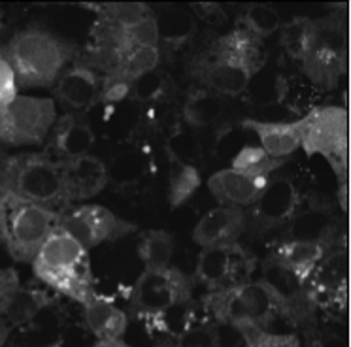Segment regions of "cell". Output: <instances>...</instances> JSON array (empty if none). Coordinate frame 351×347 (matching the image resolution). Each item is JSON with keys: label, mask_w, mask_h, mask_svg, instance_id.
<instances>
[{"label": "cell", "mask_w": 351, "mask_h": 347, "mask_svg": "<svg viewBox=\"0 0 351 347\" xmlns=\"http://www.w3.org/2000/svg\"><path fill=\"white\" fill-rule=\"evenodd\" d=\"M34 276L72 300L85 304L93 298V272L89 251L57 226L32 261Z\"/></svg>", "instance_id": "obj_1"}, {"label": "cell", "mask_w": 351, "mask_h": 347, "mask_svg": "<svg viewBox=\"0 0 351 347\" xmlns=\"http://www.w3.org/2000/svg\"><path fill=\"white\" fill-rule=\"evenodd\" d=\"M61 213L0 187V241L12 259L31 263L59 226Z\"/></svg>", "instance_id": "obj_3"}, {"label": "cell", "mask_w": 351, "mask_h": 347, "mask_svg": "<svg viewBox=\"0 0 351 347\" xmlns=\"http://www.w3.org/2000/svg\"><path fill=\"white\" fill-rule=\"evenodd\" d=\"M57 121L51 98L21 97L0 113V142L8 145H38Z\"/></svg>", "instance_id": "obj_9"}, {"label": "cell", "mask_w": 351, "mask_h": 347, "mask_svg": "<svg viewBox=\"0 0 351 347\" xmlns=\"http://www.w3.org/2000/svg\"><path fill=\"white\" fill-rule=\"evenodd\" d=\"M321 93L323 91L317 89L306 75H285L278 82L280 104L285 106L293 113L302 115V117L317 108L321 100Z\"/></svg>", "instance_id": "obj_25"}, {"label": "cell", "mask_w": 351, "mask_h": 347, "mask_svg": "<svg viewBox=\"0 0 351 347\" xmlns=\"http://www.w3.org/2000/svg\"><path fill=\"white\" fill-rule=\"evenodd\" d=\"M159 47H132L125 53L117 75L132 83L138 77L153 72L159 64Z\"/></svg>", "instance_id": "obj_31"}, {"label": "cell", "mask_w": 351, "mask_h": 347, "mask_svg": "<svg viewBox=\"0 0 351 347\" xmlns=\"http://www.w3.org/2000/svg\"><path fill=\"white\" fill-rule=\"evenodd\" d=\"M310 304L325 311L343 313L350 300V253L346 248H328L304 281Z\"/></svg>", "instance_id": "obj_10"}, {"label": "cell", "mask_w": 351, "mask_h": 347, "mask_svg": "<svg viewBox=\"0 0 351 347\" xmlns=\"http://www.w3.org/2000/svg\"><path fill=\"white\" fill-rule=\"evenodd\" d=\"M310 23H312V19H293L283 27L282 45L291 59H302L306 42H308V32H310Z\"/></svg>", "instance_id": "obj_37"}, {"label": "cell", "mask_w": 351, "mask_h": 347, "mask_svg": "<svg viewBox=\"0 0 351 347\" xmlns=\"http://www.w3.org/2000/svg\"><path fill=\"white\" fill-rule=\"evenodd\" d=\"M159 347H178V346H176V344H162V346Z\"/></svg>", "instance_id": "obj_49"}, {"label": "cell", "mask_w": 351, "mask_h": 347, "mask_svg": "<svg viewBox=\"0 0 351 347\" xmlns=\"http://www.w3.org/2000/svg\"><path fill=\"white\" fill-rule=\"evenodd\" d=\"M172 160H174V172H172V183H170V202L178 206L185 202L195 193V189H199L200 176L197 168L189 163H182L174 157Z\"/></svg>", "instance_id": "obj_33"}, {"label": "cell", "mask_w": 351, "mask_h": 347, "mask_svg": "<svg viewBox=\"0 0 351 347\" xmlns=\"http://www.w3.org/2000/svg\"><path fill=\"white\" fill-rule=\"evenodd\" d=\"M61 168L62 181L70 204L76 200H87L99 195L108 183V166L100 158L85 155L70 160H57Z\"/></svg>", "instance_id": "obj_17"}, {"label": "cell", "mask_w": 351, "mask_h": 347, "mask_svg": "<svg viewBox=\"0 0 351 347\" xmlns=\"http://www.w3.org/2000/svg\"><path fill=\"white\" fill-rule=\"evenodd\" d=\"M245 228V213L242 208L234 206H219L215 210H210L200 219L195 230L193 240L202 248H214V246H225L234 243L240 238V234Z\"/></svg>", "instance_id": "obj_19"}, {"label": "cell", "mask_w": 351, "mask_h": 347, "mask_svg": "<svg viewBox=\"0 0 351 347\" xmlns=\"http://www.w3.org/2000/svg\"><path fill=\"white\" fill-rule=\"evenodd\" d=\"M155 328H159L160 332H165L172 338H182L185 332L191 328L193 324L197 323L195 319V304L191 300L180 302V304H174L172 308L165 309L162 313L155 315L153 319H149Z\"/></svg>", "instance_id": "obj_30"}, {"label": "cell", "mask_w": 351, "mask_h": 347, "mask_svg": "<svg viewBox=\"0 0 351 347\" xmlns=\"http://www.w3.org/2000/svg\"><path fill=\"white\" fill-rule=\"evenodd\" d=\"M8 21H10V17H8V12H6V8L0 6V34L6 30V27H8Z\"/></svg>", "instance_id": "obj_45"}, {"label": "cell", "mask_w": 351, "mask_h": 347, "mask_svg": "<svg viewBox=\"0 0 351 347\" xmlns=\"http://www.w3.org/2000/svg\"><path fill=\"white\" fill-rule=\"evenodd\" d=\"M193 74L204 85V89L212 91L219 97H237L245 91L252 80V74L247 70L215 53L214 49H210L195 62Z\"/></svg>", "instance_id": "obj_14"}, {"label": "cell", "mask_w": 351, "mask_h": 347, "mask_svg": "<svg viewBox=\"0 0 351 347\" xmlns=\"http://www.w3.org/2000/svg\"><path fill=\"white\" fill-rule=\"evenodd\" d=\"M193 281L178 268H145L130 289V313L149 321L174 304L191 300Z\"/></svg>", "instance_id": "obj_8"}, {"label": "cell", "mask_w": 351, "mask_h": 347, "mask_svg": "<svg viewBox=\"0 0 351 347\" xmlns=\"http://www.w3.org/2000/svg\"><path fill=\"white\" fill-rule=\"evenodd\" d=\"M159 36L167 38L170 42H182L191 32V21L184 14H165L162 21H157Z\"/></svg>", "instance_id": "obj_41"}, {"label": "cell", "mask_w": 351, "mask_h": 347, "mask_svg": "<svg viewBox=\"0 0 351 347\" xmlns=\"http://www.w3.org/2000/svg\"><path fill=\"white\" fill-rule=\"evenodd\" d=\"M62 346V342L61 339H57V342H53L51 346H44V347H61Z\"/></svg>", "instance_id": "obj_48"}, {"label": "cell", "mask_w": 351, "mask_h": 347, "mask_svg": "<svg viewBox=\"0 0 351 347\" xmlns=\"http://www.w3.org/2000/svg\"><path fill=\"white\" fill-rule=\"evenodd\" d=\"M19 289V276L16 270L6 268L0 270V315H4V311L10 306V302L14 298V294Z\"/></svg>", "instance_id": "obj_43"}, {"label": "cell", "mask_w": 351, "mask_h": 347, "mask_svg": "<svg viewBox=\"0 0 351 347\" xmlns=\"http://www.w3.org/2000/svg\"><path fill=\"white\" fill-rule=\"evenodd\" d=\"M95 347H129L123 339H99Z\"/></svg>", "instance_id": "obj_44"}, {"label": "cell", "mask_w": 351, "mask_h": 347, "mask_svg": "<svg viewBox=\"0 0 351 347\" xmlns=\"http://www.w3.org/2000/svg\"><path fill=\"white\" fill-rule=\"evenodd\" d=\"M6 336H8V326H6V324L0 321V346L4 344V339H6Z\"/></svg>", "instance_id": "obj_47"}, {"label": "cell", "mask_w": 351, "mask_h": 347, "mask_svg": "<svg viewBox=\"0 0 351 347\" xmlns=\"http://www.w3.org/2000/svg\"><path fill=\"white\" fill-rule=\"evenodd\" d=\"M165 87H167V82H165L162 74L153 70L149 74L142 75V77L132 82L130 95L136 98L138 102H152L165 93Z\"/></svg>", "instance_id": "obj_40"}, {"label": "cell", "mask_w": 351, "mask_h": 347, "mask_svg": "<svg viewBox=\"0 0 351 347\" xmlns=\"http://www.w3.org/2000/svg\"><path fill=\"white\" fill-rule=\"evenodd\" d=\"M270 176H257L240 168L219 170L208 180V189L223 206H252L267 187Z\"/></svg>", "instance_id": "obj_16"}, {"label": "cell", "mask_w": 351, "mask_h": 347, "mask_svg": "<svg viewBox=\"0 0 351 347\" xmlns=\"http://www.w3.org/2000/svg\"><path fill=\"white\" fill-rule=\"evenodd\" d=\"M212 49L247 70L252 75L259 72L267 60V49L263 44V38L255 36L245 27H238L227 36L219 38L212 45Z\"/></svg>", "instance_id": "obj_21"}, {"label": "cell", "mask_w": 351, "mask_h": 347, "mask_svg": "<svg viewBox=\"0 0 351 347\" xmlns=\"http://www.w3.org/2000/svg\"><path fill=\"white\" fill-rule=\"evenodd\" d=\"M99 12V19L114 25L117 29L127 30L149 17V10L142 2H119V4H91L85 6Z\"/></svg>", "instance_id": "obj_29"}, {"label": "cell", "mask_w": 351, "mask_h": 347, "mask_svg": "<svg viewBox=\"0 0 351 347\" xmlns=\"http://www.w3.org/2000/svg\"><path fill=\"white\" fill-rule=\"evenodd\" d=\"M174 253L172 236L165 230H147L142 234L138 243V255L145 268H167L170 256Z\"/></svg>", "instance_id": "obj_28"}, {"label": "cell", "mask_w": 351, "mask_h": 347, "mask_svg": "<svg viewBox=\"0 0 351 347\" xmlns=\"http://www.w3.org/2000/svg\"><path fill=\"white\" fill-rule=\"evenodd\" d=\"M0 187L57 213H64L70 206L59 163L49 153H19L10 157L0 174Z\"/></svg>", "instance_id": "obj_6"}, {"label": "cell", "mask_w": 351, "mask_h": 347, "mask_svg": "<svg viewBox=\"0 0 351 347\" xmlns=\"http://www.w3.org/2000/svg\"><path fill=\"white\" fill-rule=\"evenodd\" d=\"M204 304L215 321L234 328L242 324L267 328L278 317H291L287 300L265 279L212 291L204 298Z\"/></svg>", "instance_id": "obj_5"}, {"label": "cell", "mask_w": 351, "mask_h": 347, "mask_svg": "<svg viewBox=\"0 0 351 347\" xmlns=\"http://www.w3.org/2000/svg\"><path fill=\"white\" fill-rule=\"evenodd\" d=\"M0 55L14 70L17 85L21 87H49L72 57V47L44 29H25L17 32Z\"/></svg>", "instance_id": "obj_2"}, {"label": "cell", "mask_w": 351, "mask_h": 347, "mask_svg": "<svg viewBox=\"0 0 351 347\" xmlns=\"http://www.w3.org/2000/svg\"><path fill=\"white\" fill-rule=\"evenodd\" d=\"M64 232H69L87 251L100 246L102 241H114L130 234L136 226L127 223L99 204H87L61 213L59 221Z\"/></svg>", "instance_id": "obj_12"}, {"label": "cell", "mask_w": 351, "mask_h": 347, "mask_svg": "<svg viewBox=\"0 0 351 347\" xmlns=\"http://www.w3.org/2000/svg\"><path fill=\"white\" fill-rule=\"evenodd\" d=\"M336 228H338L336 219L330 211L312 208V210H306L304 213H297L291 219L289 240L313 241L328 249L335 238Z\"/></svg>", "instance_id": "obj_24"}, {"label": "cell", "mask_w": 351, "mask_h": 347, "mask_svg": "<svg viewBox=\"0 0 351 347\" xmlns=\"http://www.w3.org/2000/svg\"><path fill=\"white\" fill-rule=\"evenodd\" d=\"M300 196L287 178H270L265 191L252 204V217L263 226H280L297 215Z\"/></svg>", "instance_id": "obj_13"}, {"label": "cell", "mask_w": 351, "mask_h": 347, "mask_svg": "<svg viewBox=\"0 0 351 347\" xmlns=\"http://www.w3.org/2000/svg\"><path fill=\"white\" fill-rule=\"evenodd\" d=\"M84 315L87 326L99 339H121L129 326L127 313L114 302L97 294L84 304Z\"/></svg>", "instance_id": "obj_23"}, {"label": "cell", "mask_w": 351, "mask_h": 347, "mask_svg": "<svg viewBox=\"0 0 351 347\" xmlns=\"http://www.w3.org/2000/svg\"><path fill=\"white\" fill-rule=\"evenodd\" d=\"M300 147L308 157L327 158L338 178V198L343 211L350 200V113L342 106H317L306 115Z\"/></svg>", "instance_id": "obj_4"}, {"label": "cell", "mask_w": 351, "mask_h": 347, "mask_svg": "<svg viewBox=\"0 0 351 347\" xmlns=\"http://www.w3.org/2000/svg\"><path fill=\"white\" fill-rule=\"evenodd\" d=\"M253 272H255L253 255L245 251L238 241H234L225 246L202 248L195 270V279L212 293V291H221L252 281Z\"/></svg>", "instance_id": "obj_11"}, {"label": "cell", "mask_w": 351, "mask_h": 347, "mask_svg": "<svg viewBox=\"0 0 351 347\" xmlns=\"http://www.w3.org/2000/svg\"><path fill=\"white\" fill-rule=\"evenodd\" d=\"M104 80H100L91 68L77 64L66 72H62L57 80L53 95L66 110L84 112L102 100Z\"/></svg>", "instance_id": "obj_15"}, {"label": "cell", "mask_w": 351, "mask_h": 347, "mask_svg": "<svg viewBox=\"0 0 351 347\" xmlns=\"http://www.w3.org/2000/svg\"><path fill=\"white\" fill-rule=\"evenodd\" d=\"M149 168V155L142 149H129L119 153L108 166V181L117 187L134 185L147 174Z\"/></svg>", "instance_id": "obj_26"}, {"label": "cell", "mask_w": 351, "mask_h": 347, "mask_svg": "<svg viewBox=\"0 0 351 347\" xmlns=\"http://www.w3.org/2000/svg\"><path fill=\"white\" fill-rule=\"evenodd\" d=\"M178 347H221L219 332L212 323H195L185 332L182 338L176 342Z\"/></svg>", "instance_id": "obj_39"}, {"label": "cell", "mask_w": 351, "mask_h": 347, "mask_svg": "<svg viewBox=\"0 0 351 347\" xmlns=\"http://www.w3.org/2000/svg\"><path fill=\"white\" fill-rule=\"evenodd\" d=\"M238 331L244 336L245 347H300L297 334H272L255 324H242Z\"/></svg>", "instance_id": "obj_36"}, {"label": "cell", "mask_w": 351, "mask_h": 347, "mask_svg": "<svg viewBox=\"0 0 351 347\" xmlns=\"http://www.w3.org/2000/svg\"><path fill=\"white\" fill-rule=\"evenodd\" d=\"M93 143H95V132L84 115L64 113L55 121L51 140H49V151L55 160L85 157L89 155Z\"/></svg>", "instance_id": "obj_18"}, {"label": "cell", "mask_w": 351, "mask_h": 347, "mask_svg": "<svg viewBox=\"0 0 351 347\" xmlns=\"http://www.w3.org/2000/svg\"><path fill=\"white\" fill-rule=\"evenodd\" d=\"M47 304V294L40 289H23L19 287L10 306L4 311V315L14 324H21L29 321L32 315H36L40 309Z\"/></svg>", "instance_id": "obj_32"}, {"label": "cell", "mask_w": 351, "mask_h": 347, "mask_svg": "<svg viewBox=\"0 0 351 347\" xmlns=\"http://www.w3.org/2000/svg\"><path fill=\"white\" fill-rule=\"evenodd\" d=\"M242 27L253 32L255 36L265 38L280 29V14L268 4H252L245 10Z\"/></svg>", "instance_id": "obj_35"}, {"label": "cell", "mask_w": 351, "mask_h": 347, "mask_svg": "<svg viewBox=\"0 0 351 347\" xmlns=\"http://www.w3.org/2000/svg\"><path fill=\"white\" fill-rule=\"evenodd\" d=\"M10 155L6 153V149L0 145V174H2V170H4V166H6V163H8Z\"/></svg>", "instance_id": "obj_46"}, {"label": "cell", "mask_w": 351, "mask_h": 347, "mask_svg": "<svg viewBox=\"0 0 351 347\" xmlns=\"http://www.w3.org/2000/svg\"><path fill=\"white\" fill-rule=\"evenodd\" d=\"M123 36H125V44L129 49H132V47H157V42H159L157 19H153L149 15L142 23L123 30Z\"/></svg>", "instance_id": "obj_38"}, {"label": "cell", "mask_w": 351, "mask_h": 347, "mask_svg": "<svg viewBox=\"0 0 351 347\" xmlns=\"http://www.w3.org/2000/svg\"><path fill=\"white\" fill-rule=\"evenodd\" d=\"M325 251L327 249L323 246L313 243V241L287 240L280 243L268 259H272L274 263H278L282 268L293 274L298 283L304 287V281L323 259Z\"/></svg>", "instance_id": "obj_22"}, {"label": "cell", "mask_w": 351, "mask_h": 347, "mask_svg": "<svg viewBox=\"0 0 351 347\" xmlns=\"http://www.w3.org/2000/svg\"><path fill=\"white\" fill-rule=\"evenodd\" d=\"M244 127L253 130L261 142V149L268 157L282 158L293 155L302 143L306 128V115L298 121H282V123H268V121L245 119Z\"/></svg>", "instance_id": "obj_20"}, {"label": "cell", "mask_w": 351, "mask_h": 347, "mask_svg": "<svg viewBox=\"0 0 351 347\" xmlns=\"http://www.w3.org/2000/svg\"><path fill=\"white\" fill-rule=\"evenodd\" d=\"M223 112V100L219 95H215L208 89L193 91L191 95L185 100L184 117L191 127H208Z\"/></svg>", "instance_id": "obj_27"}, {"label": "cell", "mask_w": 351, "mask_h": 347, "mask_svg": "<svg viewBox=\"0 0 351 347\" xmlns=\"http://www.w3.org/2000/svg\"><path fill=\"white\" fill-rule=\"evenodd\" d=\"M285 160L282 158L268 157L265 151L257 145H245L232 160V168H240L245 172L257 174V176H270V174L283 166Z\"/></svg>", "instance_id": "obj_34"}, {"label": "cell", "mask_w": 351, "mask_h": 347, "mask_svg": "<svg viewBox=\"0 0 351 347\" xmlns=\"http://www.w3.org/2000/svg\"><path fill=\"white\" fill-rule=\"evenodd\" d=\"M302 75L321 91L335 89L348 74L350 36L348 25L338 15H328L310 23L308 42L302 53Z\"/></svg>", "instance_id": "obj_7"}, {"label": "cell", "mask_w": 351, "mask_h": 347, "mask_svg": "<svg viewBox=\"0 0 351 347\" xmlns=\"http://www.w3.org/2000/svg\"><path fill=\"white\" fill-rule=\"evenodd\" d=\"M17 97V82L8 60L0 55V113L4 112Z\"/></svg>", "instance_id": "obj_42"}]
</instances>
